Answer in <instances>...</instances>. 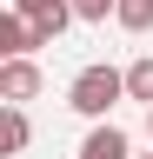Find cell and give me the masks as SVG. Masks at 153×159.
<instances>
[{
  "mask_svg": "<svg viewBox=\"0 0 153 159\" xmlns=\"http://www.w3.org/2000/svg\"><path fill=\"white\" fill-rule=\"evenodd\" d=\"M13 13H27L33 27L47 33V47H53V40L73 27V20H80V13H73V0H13Z\"/></svg>",
  "mask_w": 153,
  "mask_h": 159,
  "instance_id": "3957f363",
  "label": "cell"
},
{
  "mask_svg": "<svg viewBox=\"0 0 153 159\" xmlns=\"http://www.w3.org/2000/svg\"><path fill=\"white\" fill-rule=\"evenodd\" d=\"M127 99H146V106H153V53L127 66Z\"/></svg>",
  "mask_w": 153,
  "mask_h": 159,
  "instance_id": "ba28073f",
  "label": "cell"
},
{
  "mask_svg": "<svg viewBox=\"0 0 153 159\" xmlns=\"http://www.w3.org/2000/svg\"><path fill=\"white\" fill-rule=\"evenodd\" d=\"M113 7H120V0H73V13H80V20H93V27H100Z\"/></svg>",
  "mask_w": 153,
  "mask_h": 159,
  "instance_id": "9c48e42d",
  "label": "cell"
},
{
  "mask_svg": "<svg viewBox=\"0 0 153 159\" xmlns=\"http://www.w3.org/2000/svg\"><path fill=\"white\" fill-rule=\"evenodd\" d=\"M113 20H120L127 33H146V27H153V0H120V7H113Z\"/></svg>",
  "mask_w": 153,
  "mask_h": 159,
  "instance_id": "52a82bcc",
  "label": "cell"
},
{
  "mask_svg": "<svg viewBox=\"0 0 153 159\" xmlns=\"http://www.w3.org/2000/svg\"><path fill=\"white\" fill-rule=\"evenodd\" d=\"M33 93H40V66H33V53H7V66H0V99H7V106H27Z\"/></svg>",
  "mask_w": 153,
  "mask_h": 159,
  "instance_id": "7a4b0ae2",
  "label": "cell"
},
{
  "mask_svg": "<svg viewBox=\"0 0 153 159\" xmlns=\"http://www.w3.org/2000/svg\"><path fill=\"white\" fill-rule=\"evenodd\" d=\"M27 139H33L27 113H20V106H7V126H0V146H7V159H13V152H27Z\"/></svg>",
  "mask_w": 153,
  "mask_h": 159,
  "instance_id": "8992f818",
  "label": "cell"
},
{
  "mask_svg": "<svg viewBox=\"0 0 153 159\" xmlns=\"http://www.w3.org/2000/svg\"><path fill=\"white\" fill-rule=\"evenodd\" d=\"M140 159H153V152H140Z\"/></svg>",
  "mask_w": 153,
  "mask_h": 159,
  "instance_id": "8fae6325",
  "label": "cell"
},
{
  "mask_svg": "<svg viewBox=\"0 0 153 159\" xmlns=\"http://www.w3.org/2000/svg\"><path fill=\"white\" fill-rule=\"evenodd\" d=\"M33 47H47V33L33 27L27 13H13V7H7V20H0V53H33Z\"/></svg>",
  "mask_w": 153,
  "mask_h": 159,
  "instance_id": "277c9868",
  "label": "cell"
},
{
  "mask_svg": "<svg viewBox=\"0 0 153 159\" xmlns=\"http://www.w3.org/2000/svg\"><path fill=\"white\" fill-rule=\"evenodd\" d=\"M146 133H153V106H146Z\"/></svg>",
  "mask_w": 153,
  "mask_h": 159,
  "instance_id": "30bf717a",
  "label": "cell"
},
{
  "mask_svg": "<svg viewBox=\"0 0 153 159\" xmlns=\"http://www.w3.org/2000/svg\"><path fill=\"white\" fill-rule=\"evenodd\" d=\"M120 93H127V73L120 66H80L73 86H67V106L87 113V119H107L113 106H120Z\"/></svg>",
  "mask_w": 153,
  "mask_h": 159,
  "instance_id": "6da1fadb",
  "label": "cell"
},
{
  "mask_svg": "<svg viewBox=\"0 0 153 159\" xmlns=\"http://www.w3.org/2000/svg\"><path fill=\"white\" fill-rule=\"evenodd\" d=\"M80 159H127V133L120 126H93L80 139Z\"/></svg>",
  "mask_w": 153,
  "mask_h": 159,
  "instance_id": "5b68a950",
  "label": "cell"
}]
</instances>
